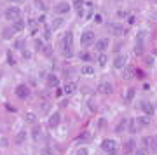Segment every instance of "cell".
Masks as SVG:
<instances>
[{
	"label": "cell",
	"instance_id": "cell-1",
	"mask_svg": "<svg viewBox=\"0 0 157 155\" xmlns=\"http://www.w3.org/2000/svg\"><path fill=\"white\" fill-rule=\"evenodd\" d=\"M73 33L72 32H66L63 37H61V44H59V47H61V51H63V56L65 58H72L73 56Z\"/></svg>",
	"mask_w": 157,
	"mask_h": 155
},
{
	"label": "cell",
	"instance_id": "cell-2",
	"mask_svg": "<svg viewBox=\"0 0 157 155\" xmlns=\"http://www.w3.org/2000/svg\"><path fill=\"white\" fill-rule=\"evenodd\" d=\"M101 148L107 155H117V143L115 139H103L101 141Z\"/></svg>",
	"mask_w": 157,
	"mask_h": 155
},
{
	"label": "cell",
	"instance_id": "cell-3",
	"mask_svg": "<svg viewBox=\"0 0 157 155\" xmlns=\"http://www.w3.org/2000/svg\"><path fill=\"white\" fill-rule=\"evenodd\" d=\"M21 16V9L18 5H12V7H7L5 12H4V18L9 21H16L18 18Z\"/></svg>",
	"mask_w": 157,
	"mask_h": 155
},
{
	"label": "cell",
	"instance_id": "cell-4",
	"mask_svg": "<svg viewBox=\"0 0 157 155\" xmlns=\"http://www.w3.org/2000/svg\"><path fill=\"white\" fill-rule=\"evenodd\" d=\"M93 42H94V33H93L91 30L82 32V37H80V44H82V45H91Z\"/></svg>",
	"mask_w": 157,
	"mask_h": 155
},
{
	"label": "cell",
	"instance_id": "cell-5",
	"mask_svg": "<svg viewBox=\"0 0 157 155\" xmlns=\"http://www.w3.org/2000/svg\"><path fill=\"white\" fill-rule=\"evenodd\" d=\"M14 93H16V96H18V98L24 99V98H28V94H30V89H28V85H24V84H19V85H16Z\"/></svg>",
	"mask_w": 157,
	"mask_h": 155
},
{
	"label": "cell",
	"instance_id": "cell-6",
	"mask_svg": "<svg viewBox=\"0 0 157 155\" xmlns=\"http://www.w3.org/2000/svg\"><path fill=\"white\" fill-rule=\"evenodd\" d=\"M126 63H127V56H126V54H117V56L114 58V68L120 70V68H124Z\"/></svg>",
	"mask_w": 157,
	"mask_h": 155
},
{
	"label": "cell",
	"instance_id": "cell-7",
	"mask_svg": "<svg viewBox=\"0 0 157 155\" xmlns=\"http://www.w3.org/2000/svg\"><path fill=\"white\" fill-rule=\"evenodd\" d=\"M98 91L101 94H112V93H114V85H112L110 82H101L98 85Z\"/></svg>",
	"mask_w": 157,
	"mask_h": 155
},
{
	"label": "cell",
	"instance_id": "cell-8",
	"mask_svg": "<svg viewBox=\"0 0 157 155\" xmlns=\"http://www.w3.org/2000/svg\"><path fill=\"white\" fill-rule=\"evenodd\" d=\"M138 106H140L141 112H145V113H148V115H152V113L156 112V110H154V105H152L150 101H141Z\"/></svg>",
	"mask_w": 157,
	"mask_h": 155
},
{
	"label": "cell",
	"instance_id": "cell-9",
	"mask_svg": "<svg viewBox=\"0 0 157 155\" xmlns=\"http://www.w3.org/2000/svg\"><path fill=\"white\" fill-rule=\"evenodd\" d=\"M108 44H110V40L108 39H99L98 42L94 44V47H96V51L101 54V52H105V51L108 49Z\"/></svg>",
	"mask_w": 157,
	"mask_h": 155
},
{
	"label": "cell",
	"instance_id": "cell-10",
	"mask_svg": "<svg viewBox=\"0 0 157 155\" xmlns=\"http://www.w3.org/2000/svg\"><path fill=\"white\" fill-rule=\"evenodd\" d=\"M54 11H56L58 14H66V12L70 11V4H68V2H59L58 5L54 7Z\"/></svg>",
	"mask_w": 157,
	"mask_h": 155
},
{
	"label": "cell",
	"instance_id": "cell-11",
	"mask_svg": "<svg viewBox=\"0 0 157 155\" xmlns=\"http://www.w3.org/2000/svg\"><path fill=\"white\" fill-rule=\"evenodd\" d=\"M47 85H51V87H58L59 85V77L56 73H49L47 75Z\"/></svg>",
	"mask_w": 157,
	"mask_h": 155
},
{
	"label": "cell",
	"instance_id": "cell-12",
	"mask_svg": "<svg viewBox=\"0 0 157 155\" xmlns=\"http://www.w3.org/2000/svg\"><path fill=\"white\" fill-rule=\"evenodd\" d=\"M59 122H61V115H59V112H56L49 118V127H56V126H59Z\"/></svg>",
	"mask_w": 157,
	"mask_h": 155
},
{
	"label": "cell",
	"instance_id": "cell-13",
	"mask_svg": "<svg viewBox=\"0 0 157 155\" xmlns=\"http://www.w3.org/2000/svg\"><path fill=\"white\" fill-rule=\"evenodd\" d=\"M110 32H112L115 37H120V35H124V28H122L120 24H117V23H115V24H110Z\"/></svg>",
	"mask_w": 157,
	"mask_h": 155
},
{
	"label": "cell",
	"instance_id": "cell-14",
	"mask_svg": "<svg viewBox=\"0 0 157 155\" xmlns=\"http://www.w3.org/2000/svg\"><path fill=\"white\" fill-rule=\"evenodd\" d=\"M73 9L77 11L78 16L84 14V0H73Z\"/></svg>",
	"mask_w": 157,
	"mask_h": 155
},
{
	"label": "cell",
	"instance_id": "cell-15",
	"mask_svg": "<svg viewBox=\"0 0 157 155\" xmlns=\"http://www.w3.org/2000/svg\"><path fill=\"white\" fill-rule=\"evenodd\" d=\"M148 148H150L152 154H157V136H154V138L148 139Z\"/></svg>",
	"mask_w": 157,
	"mask_h": 155
},
{
	"label": "cell",
	"instance_id": "cell-16",
	"mask_svg": "<svg viewBox=\"0 0 157 155\" xmlns=\"http://www.w3.org/2000/svg\"><path fill=\"white\" fill-rule=\"evenodd\" d=\"M126 127H127V118H122V120L117 124V127H115V133H117V134H120Z\"/></svg>",
	"mask_w": 157,
	"mask_h": 155
},
{
	"label": "cell",
	"instance_id": "cell-17",
	"mask_svg": "<svg viewBox=\"0 0 157 155\" xmlns=\"http://www.w3.org/2000/svg\"><path fill=\"white\" fill-rule=\"evenodd\" d=\"M14 28L12 26H7V28H4V32H2V35H4V39H11L12 35H14Z\"/></svg>",
	"mask_w": 157,
	"mask_h": 155
},
{
	"label": "cell",
	"instance_id": "cell-18",
	"mask_svg": "<svg viewBox=\"0 0 157 155\" xmlns=\"http://www.w3.org/2000/svg\"><path fill=\"white\" fill-rule=\"evenodd\" d=\"M63 23H65V21L61 19V18H54V19L51 21V30H58Z\"/></svg>",
	"mask_w": 157,
	"mask_h": 155
},
{
	"label": "cell",
	"instance_id": "cell-19",
	"mask_svg": "<svg viewBox=\"0 0 157 155\" xmlns=\"http://www.w3.org/2000/svg\"><path fill=\"white\" fill-rule=\"evenodd\" d=\"M12 28H14L16 32H21V30L24 28V21L21 19V18H18V19L14 21V24H12Z\"/></svg>",
	"mask_w": 157,
	"mask_h": 155
},
{
	"label": "cell",
	"instance_id": "cell-20",
	"mask_svg": "<svg viewBox=\"0 0 157 155\" xmlns=\"http://www.w3.org/2000/svg\"><path fill=\"white\" fill-rule=\"evenodd\" d=\"M80 72H82V73H84V75H93V73H94V68H93V66H91V65H84V66H82V70H80Z\"/></svg>",
	"mask_w": 157,
	"mask_h": 155
},
{
	"label": "cell",
	"instance_id": "cell-21",
	"mask_svg": "<svg viewBox=\"0 0 157 155\" xmlns=\"http://www.w3.org/2000/svg\"><path fill=\"white\" fill-rule=\"evenodd\" d=\"M63 93H65V94H72V93H75V84H72V82L66 84V85L63 87Z\"/></svg>",
	"mask_w": 157,
	"mask_h": 155
},
{
	"label": "cell",
	"instance_id": "cell-22",
	"mask_svg": "<svg viewBox=\"0 0 157 155\" xmlns=\"http://www.w3.org/2000/svg\"><path fill=\"white\" fill-rule=\"evenodd\" d=\"M135 145H136V143H135V139H133V138H131V139H127V141H126V145H124V146H126V152H127V154H129V152H133V150H135Z\"/></svg>",
	"mask_w": 157,
	"mask_h": 155
},
{
	"label": "cell",
	"instance_id": "cell-23",
	"mask_svg": "<svg viewBox=\"0 0 157 155\" xmlns=\"http://www.w3.org/2000/svg\"><path fill=\"white\" fill-rule=\"evenodd\" d=\"M127 129L131 133H136V118H129L127 120Z\"/></svg>",
	"mask_w": 157,
	"mask_h": 155
},
{
	"label": "cell",
	"instance_id": "cell-24",
	"mask_svg": "<svg viewBox=\"0 0 157 155\" xmlns=\"http://www.w3.org/2000/svg\"><path fill=\"white\" fill-rule=\"evenodd\" d=\"M24 118H26V122H30V124H35V122H37V115H35L33 112H28V113L24 115Z\"/></svg>",
	"mask_w": 157,
	"mask_h": 155
},
{
	"label": "cell",
	"instance_id": "cell-25",
	"mask_svg": "<svg viewBox=\"0 0 157 155\" xmlns=\"http://www.w3.org/2000/svg\"><path fill=\"white\" fill-rule=\"evenodd\" d=\"M145 35H147V32L140 30V32L136 33V44H143V39H145Z\"/></svg>",
	"mask_w": 157,
	"mask_h": 155
},
{
	"label": "cell",
	"instance_id": "cell-26",
	"mask_svg": "<svg viewBox=\"0 0 157 155\" xmlns=\"http://www.w3.org/2000/svg\"><path fill=\"white\" fill-rule=\"evenodd\" d=\"M133 98H135V89H127V91H126V98H124L126 103H129Z\"/></svg>",
	"mask_w": 157,
	"mask_h": 155
},
{
	"label": "cell",
	"instance_id": "cell-27",
	"mask_svg": "<svg viewBox=\"0 0 157 155\" xmlns=\"http://www.w3.org/2000/svg\"><path fill=\"white\" fill-rule=\"evenodd\" d=\"M26 134H28L26 131H19V133H18V136H16V141H18V143H23V141L26 139Z\"/></svg>",
	"mask_w": 157,
	"mask_h": 155
},
{
	"label": "cell",
	"instance_id": "cell-28",
	"mask_svg": "<svg viewBox=\"0 0 157 155\" xmlns=\"http://www.w3.org/2000/svg\"><path fill=\"white\" fill-rule=\"evenodd\" d=\"M143 63H145L147 66H154V56H145V54H143Z\"/></svg>",
	"mask_w": 157,
	"mask_h": 155
},
{
	"label": "cell",
	"instance_id": "cell-29",
	"mask_svg": "<svg viewBox=\"0 0 157 155\" xmlns=\"http://www.w3.org/2000/svg\"><path fill=\"white\" fill-rule=\"evenodd\" d=\"M135 52H136L138 56H143V44H136L135 45Z\"/></svg>",
	"mask_w": 157,
	"mask_h": 155
},
{
	"label": "cell",
	"instance_id": "cell-30",
	"mask_svg": "<svg viewBox=\"0 0 157 155\" xmlns=\"http://www.w3.org/2000/svg\"><path fill=\"white\" fill-rule=\"evenodd\" d=\"M32 138H33V139H40V127H35V129L32 131Z\"/></svg>",
	"mask_w": 157,
	"mask_h": 155
},
{
	"label": "cell",
	"instance_id": "cell-31",
	"mask_svg": "<svg viewBox=\"0 0 157 155\" xmlns=\"http://www.w3.org/2000/svg\"><path fill=\"white\" fill-rule=\"evenodd\" d=\"M98 61H99V65H101V66H105V65H107V54H105V52H101V54H99V58H98Z\"/></svg>",
	"mask_w": 157,
	"mask_h": 155
},
{
	"label": "cell",
	"instance_id": "cell-32",
	"mask_svg": "<svg viewBox=\"0 0 157 155\" xmlns=\"http://www.w3.org/2000/svg\"><path fill=\"white\" fill-rule=\"evenodd\" d=\"M136 122L140 126H147V124H148V118H147V117H140V118H136Z\"/></svg>",
	"mask_w": 157,
	"mask_h": 155
},
{
	"label": "cell",
	"instance_id": "cell-33",
	"mask_svg": "<svg viewBox=\"0 0 157 155\" xmlns=\"http://www.w3.org/2000/svg\"><path fill=\"white\" fill-rule=\"evenodd\" d=\"M14 47L19 49V51H23V49H24V40H18V42L14 44Z\"/></svg>",
	"mask_w": 157,
	"mask_h": 155
},
{
	"label": "cell",
	"instance_id": "cell-34",
	"mask_svg": "<svg viewBox=\"0 0 157 155\" xmlns=\"http://www.w3.org/2000/svg\"><path fill=\"white\" fill-rule=\"evenodd\" d=\"M80 58L84 59V61H87V63H89V61H91V59H93V56H91V54H89V52H82V54H80Z\"/></svg>",
	"mask_w": 157,
	"mask_h": 155
},
{
	"label": "cell",
	"instance_id": "cell-35",
	"mask_svg": "<svg viewBox=\"0 0 157 155\" xmlns=\"http://www.w3.org/2000/svg\"><path fill=\"white\" fill-rule=\"evenodd\" d=\"M42 52H44V54H45V56H51V54H53V49H51V47H49V45H45V47H44V49H42Z\"/></svg>",
	"mask_w": 157,
	"mask_h": 155
},
{
	"label": "cell",
	"instance_id": "cell-36",
	"mask_svg": "<svg viewBox=\"0 0 157 155\" xmlns=\"http://www.w3.org/2000/svg\"><path fill=\"white\" fill-rule=\"evenodd\" d=\"M75 155H89V150L87 148H78Z\"/></svg>",
	"mask_w": 157,
	"mask_h": 155
},
{
	"label": "cell",
	"instance_id": "cell-37",
	"mask_svg": "<svg viewBox=\"0 0 157 155\" xmlns=\"http://www.w3.org/2000/svg\"><path fill=\"white\" fill-rule=\"evenodd\" d=\"M35 4H37V7H39L40 11H45V5H44V2H42V0H35Z\"/></svg>",
	"mask_w": 157,
	"mask_h": 155
},
{
	"label": "cell",
	"instance_id": "cell-38",
	"mask_svg": "<svg viewBox=\"0 0 157 155\" xmlns=\"http://www.w3.org/2000/svg\"><path fill=\"white\" fill-rule=\"evenodd\" d=\"M44 39L51 40V30H49V28H47V30H44Z\"/></svg>",
	"mask_w": 157,
	"mask_h": 155
},
{
	"label": "cell",
	"instance_id": "cell-39",
	"mask_svg": "<svg viewBox=\"0 0 157 155\" xmlns=\"http://www.w3.org/2000/svg\"><path fill=\"white\" fill-rule=\"evenodd\" d=\"M7 61H9V65H14V58H12V52L11 51L7 52Z\"/></svg>",
	"mask_w": 157,
	"mask_h": 155
},
{
	"label": "cell",
	"instance_id": "cell-40",
	"mask_svg": "<svg viewBox=\"0 0 157 155\" xmlns=\"http://www.w3.org/2000/svg\"><path fill=\"white\" fill-rule=\"evenodd\" d=\"M35 49L37 51H42L44 47H42V40H35Z\"/></svg>",
	"mask_w": 157,
	"mask_h": 155
},
{
	"label": "cell",
	"instance_id": "cell-41",
	"mask_svg": "<svg viewBox=\"0 0 157 155\" xmlns=\"http://www.w3.org/2000/svg\"><path fill=\"white\" fill-rule=\"evenodd\" d=\"M42 155H54V152H53L51 148H44V150H42Z\"/></svg>",
	"mask_w": 157,
	"mask_h": 155
},
{
	"label": "cell",
	"instance_id": "cell-42",
	"mask_svg": "<svg viewBox=\"0 0 157 155\" xmlns=\"http://www.w3.org/2000/svg\"><path fill=\"white\" fill-rule=\"evenodd\" d=\"M107 126V122H105V118H99V122H98V127L101 129V127H105Z\"/></svg>",
	"mask_w": 157,
	"mask_h": 155
},
{
	"label": "cell",
	"instance_id": "cell-43",
	"mask_svg": "<svg viewBox=\"0 0 157 155\" xmlns=\"http://www.w3.org/2000/svg\"><path fill=\"white\" fill-rule=\"evenodd\" d=\"M87 106H89V110H91V112H94V110H96V106H94V101H89V105H87Z\"/></svg>",
	"mask_w": 157,
	"mask_h": 155
},
{
	"label": "cell",
	"instance_id": "cell-44",
	"mask_svg": "<svg viewBox=\"0 0 157 155\" xmlns=\"http://www.w3.org/2000/svg\"><path fill=\"white\" fill-rule=\"evenodd\" d=\"M94 21H96V23H99V24H101V23H103V18H101V16H96V18H94Z\"/></svg>",
	"mask_w": 157,
	"mask_h": 155
},
{
	"label": "cell",
	"instance_id": "cell-45",
	"mask_svg": "<svg viewBox=\"0 0 157 155\" xmlns=\"http://www.w3.org/2000/svg\"><path fill=\"white\" fill-rule=\"evenodd\" d=\"M127 23H129V24H133V23H135V18H133V16H129V18H127Z\"/></svg>",
	"mask_w": 157,
	"mask_h": 155
},
{
	"label": "cell",
	"instance_id": "cell-46",
	"mask_svg": "<svg viewBox=\"0 0 157 155\" xmlns=\"http://www.w3.org/2000/svg\"><path fill=\"white\" fill-rule=\"evenodd\" d=\"M63 94H65V93H63V89H58V93H56V96H63Z\"/></svg>",
	"mask_w": 157,
	"mask_h": 155
},
{
	"label": "cell",
	"instance_id": "cell-47",
	"mask_svg": "<svg viewBox=\"0 0 157 155\" xmlns=\"http://www.w3.org/2000/svg\"><path fill=\"white\" fill-rule=\"evenodd\" d=\"M0 143H2V146H7V145H9V141H7V139H2Z\"/></svg>",
	"mask_w": 157,
	"mask_h": 155
},
{
	"label": "cell",
	"instance_id": "cell-48",
	"mask_svg": "<svg viewBox=\"0 0 157 155\" xmlns=\"http://www.w3.org/2000/svg\"><path fill=\"white\" fill-rule=\"evenodd\" d=\"M135 155H145V150H136V154Z\"/></svg>",
	"mask_w": 157,
	"mask_h": 155
},
{
	"label": "cell",
	"instance_id": "cell-49",
	"mask_svg": "<svg viewBox=\"0 0 157 155\" xmlns=\"http://www.w3.org/2000/svg\"><path fill=\"white\" fill-rule=\"evenodd\" d=\"M11 2H16V4H21V2H24V0H11Z\"/></svg>",
	"mask_w": 157,
	"mask_h": 155
},
{
	"label": "cell",
	"instance_id": "cell-50",
	"mask_svg": "<svg viewBox=\"0 0 157 155\" xmlns=\"http://www.w3.org/2000/svg\"><path fill=\"white\" fill-rule=\"evenodd\" d=\"M152 18H157V11L154 12V14H152Z\"/></svg>",
	"mask_w": 157,
	"mask_h": 155
},
{
	"label": "cell",
	"instance_id": "cell-51",
	"mask_svg": "<svg viewBox=\"0 0 157 155\" xmlns=\"http://www.w3.org/2000/svg\"><path fill=\"white\" fill-rule=\"evenodd\" d=\"M152 2H156V4H157V0H152Z\"/></svg>",
	"mask_w": 157,
	"mask_h": 155
}]
</instances>
